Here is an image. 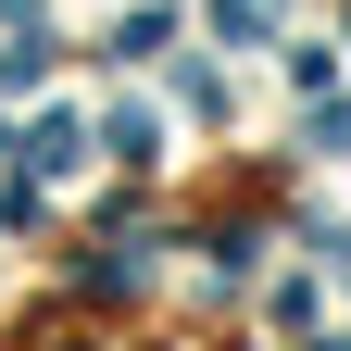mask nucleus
Here are the masks:
<instances>
[{
	"mask_svg": "<svg viewBox=\"0 0 351 351\" xmlns=\"http://www.w3.org/2000/svg\"><path fill=\"white\" fill-rule=\"evenodd\" d=\"M38 351H113V339H38Z\"/></svg>",
	"mask_w": 351,
	"mask_h": 351,
	"instance_id": "1",
	"label": "nucleus"
}]
</instances>
